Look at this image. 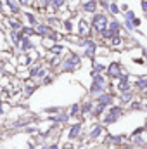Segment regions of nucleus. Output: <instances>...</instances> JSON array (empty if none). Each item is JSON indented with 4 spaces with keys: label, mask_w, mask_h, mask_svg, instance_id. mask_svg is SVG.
Returning a JSON list of instances; mask_svg holds the SVG:
<instances>
[{
    "label": "nucleus",
    "mask_w": 147,
    "mask_h": 149,
    "mask_svg": "<svg viewBox=\"0 0 147 149\" xmlns=\"http://www.w3.org/2000/svg\"><path fill=\"white\" fill-rule=\"evenodd\" d=\"M92 109H94V104H92V102H85V104H83V108H81V113H83V114H87V113L92 111Z\"/></svg>",
    "instance_id": "21"
},
{
    "label": "nucleus",
    "mask_w": 147,
    "mask_h": 149,
    "mask_svg": "<svg viewBox=\"0 0 147 149\" xmlns=\"http://www.w3.org/2000/svg\"><path fill=\"white\" fill-rule=\"evenodd\" d=\"M80 132H81V125H80V123H76V125H73V127L69 128V135H68V137L73 141V139H76V137L80 135Z\"/></svg>",
    "instance_id": "11"
},
{
    "label": "nucleus",
    "mask_w": 147,
    "mask_h": 149,
    "mask_svg": "<svg viewBox=\"0 0 147 149\" xmlns=\"http://www.w3.org/2000/svg\"><path fill=\"white\" fill-rule=\"evenodd\" d=\"M81 10L87 12V14H95V10H97V0H87L81 5Z\"/></svg>",
    "instance_id": "6"
},
{
    "label": "nucleus",
    "mask_w": 147,
    "mask_h": 149,
    "mask_svg": "<svg viewBox=\"0 0 147 149\" xmlns=\"http://www.w3.org/2000/svg\"><path fill=\"white\" fill-rule=\"evenodd\" d=\"M144 128H146V130H147V121H146V127H144Z\"/></svg>",
    "instance_id": "34"
},
{
    "label": "nucleus",
    "mask_w": 147,
    "mask_h": 149,
    "mask_svg": "<svg viewBox=\"0 0 147 149\" xmlns=\"http://www.w3.org/2000/svg\"><path fill=\"white\" fill-rule=\"evenodd\" d=\"M50 33H52V26L49 23H38L37 24V35L38 37L45 38V37H49Z\"/></svg>",
    "instance_id": "5"
},
{
    "label": "nucleus",
    "mask_w": 147,
    "mask_h": 149,
    "mask_svg": "<svg viewBox=\"0 0 147 149\" xmlns=\"http://www.w3.org/2000/svg\"><path fill=\"white\" fill-rule=\"evenodd\" d=\"M80 64V57L76 54H69L66 61H62V71H74Z\"/></svg>",
    "instance_id": "2"
},
{
    "label": "nucleus",
    "mask_w": 147,
    "mask_h": 149,
    "mask_svg": "<svg viewBox=\"0 0 147 149\" xmlns=\"http://www.w3.org/2000/svg\"><path fill=\"white\" fill-rule=\"evenodd\" d=\"M101 2H109V0H101Z\"/></svg>",
    "instance_id": "35"
},
{
    "label": "nucleus",
    "mask_w": 147,
    "mask_h": 149,
    "mask_svg": "<svg viewBox=\"0 0 147 149\" xmlns=\"http://www.w3.org/2000/svg\"><path fill=\"white\" fill-rule=\"evenodd\" d=\"M7 23H9L10 30H14V31H21L23 30V23L19 19H16V17H7Z\"/></svg>",
    "instance_id": "9"
},
{
    "label": "nucleus",
    "mask_w": 147,
    "mask_h": 149,
    "mask_svg": "<svg viewBox=\"0 0 147 149\" xmlns=\"http://www.w3.org/2000/svg\"><path fill=\"white\" fill-rule=\"evenodd\" d=\"M62 26H64V30H66V31H71V30H73V23H71L69 19L62 21Z\"/></svg>",
    "instance_id": "23"
},
{
    "label": "nucleus",
    "mask_w": 147,
    "mask_h": 149,
    "mask_svg": "<svg viewBox=\"0 0 147 149\" xmlns=\"http://www.w3.org/2000/svg\"><path fill=\"white\" fill-rule=\"evenodd\" d=\"M135 88L140 90V92H146L147 90V76H140V78L135 81Z\"/></svg>",
    "instance_id": "10"
},
{
    "label": "nucleus",
    "mask_w": 147,
    "mask_h": 149,
    "mask_svg": "<svg viewBox=\"0 0 147 149\" xmlns=\"http://www.w3.org/2000/svg\"><path fill=\"white\" fill-rule=\"evenodd\" d=\"M69 118V114H59L57 118H54V121H59V123H66Z\"/></svg>",
    "instance_id": "22"
},
{
    "label": "nucleus",
    "mask_w": 147,
    "mask_h": 149,
    "mask_svg": "<svg viewBox=\"0 0 147 149\" xmlns=\"http://www.w3.org/2000/svg\"><path fill=\"white\" fill-rule=\"evenodd\" d=\"M102 132H104V127L97 125V127H95V128H94V130L90 132V139H97V137H99V135H101Z\"/></svg>",
    "instance_id": "16"
},
{
    "label": "nucleus",
    "mask_w": 147,
    "mask_h": 149,
    "mask_svg": "<svg viewBox=\"0 0 147 149\" xmlns=\"http://www.w3.org/2000/svg\"><path fill=\"white\" fill-rule=\"evenodd\" d=\"M90 31H92V23H88L87 19H80L78 21V35L88 38L90 37Z\"/></svg>",
    "instance_id": "3"
},
{
    "label": "nucleus",
    "mask_w": 147,
    "mask_h": 149,
    "mask_svg": "<svg viewBox=\"0 0 147 149\" xmlns=\"http://www.w3.org/2000/svg\"><path fill=\"white\" fill-rule=\"evenodd\" d=\"M95 54H97V45H95V42H88L87 45H85V56L87 57H90V59H94L95 57Z\"/></svg>",
    "instance_id": "8"
},
{
    "label": "nucleus",
    "mask_w": 147,
    "mask_h": 149,
    "mask_svg": "<svg viewBox=\"0 0 147 149\" xmlns=\"http://www.w3.org/2000/svg\"><path fill=\"white\" fill-rule=\"evenodd\" d=\"M0 10H2V0H0Z\"/></svg>",
    "instance_id": "33"
},
{
    "label": "nucleus",
    "mask_w": 147,
    "mask_h": 149,
    "mask_svg": "<svg viewBox=\"0 0 147 149\" xmlns=\"http://www.w3.org/2000/svg\"><path fill=\"white\" fill-rule=\"evenodd\" d=\"M19 2V5H28L30 3V0H17Z\"/></svg>",
    "instance_id": "30"
},
{
    "label": "nucleus",
    "mask_w": 147,
    "mask_h": 149,
    "mask_svg": "<svg viewBox=\"0 0 147 149\" xmlns=\"http://www.w3.org/2000/svg\"><path fill=\"white\" fill-rule=\"evenodd\" d=\"M42 149H57V146H55V144H52V146H43Z\"/></svg>",
    "instance_id": "31"
},
{
    "label": "nucleus",
    "mask_w": 147,
    "mask_h": 149,
    "mask_svg": "<svg viewBox=\"0 0 147 149\" xmlns=\"http://www.w3.org/2000/svg\"><path fill=\"white\" fill-rule=\"evenodd\" d=\"M30 61H31V59H30V57H28V56H23V57H19V63H23V64H24V66H26V64H28V63H30Z\"/></svg>",
    "instance_id": "27"
},
{
    "label": "nucleus",
    "mask_w": 147,
    "mask_h": 149,
    "mask_svg": "<svg viewBox=\"0 0 147 149\" xmlns=\"http://www.w3.org/2000/svg\"><path fill=\"white\" fill-rule=\"evenodd\" d=\"M107 74H109L111 78H118V76L121 74V66H119V63L112 61L109 64V68H107Z\"/></svg>",
    "instance_id": "7"
},
{
    "label": "nucleus",
    "mask_w": 147,
    "mask_h": 149,
    "mask_svg": "<svg viewBox=\"0 0 147 149\" xmlns=\"http://www.w3.org/2000/svg\"><path fill=\"white\" fill-rule=\"evenodd\" d=\"M64 149H73V148H71L69 144H66V146H64Z\"/></svg>",
    "instance_id": "32"
},
{
    "label": "nucleus",
    "mask_w": 147,
    "mask_h": 149,
    "mask_svg": "<svg viewBox=\"0 0 147 149\" xmlns=\"http://www.w3.org/2000/svg\"><path fill=\"white\" fill-rule=\"evenodd\" d=\"M80 111H81V109H80V106H78V104H74L73 108H71V113H69V116H74V114H78Z\"/></svg>",
    "instance_id": "25"
},
{
    "label": "nucleus",
    "mask_w": 147,
    "mask_h": 149,
    "mask_svg": "<svg viewBox=\"0 0 147 149\" xmlns=\"http://www.w3.org/2000/svg\"><path fill=\"white\" fill-rule=\"evenodd\" d=\"M35 88H37V87H28V88H26V95H31Z\"/></svg>",
    "instance_id": "29"
},
{
    "label": "nucleus",
    "mask_w": 147,
    "mask_h": 149,
    "mask_svg": "<svg viewBox=\"0 0 147 149\" xmlns=\"http://www.w3.org/2000/svg\"><path fill=\"white\" fill-rule=\"evenodd\" d=\"M92 30L95 31V33H101V31H104V30H107V26H109V19H107V16L106 14H102V12H95L94 16H92Z\"/></svg>",
    "instance_id": "1"
},
{
    "label": "nucleus",
    "mask_w": 147,
    "mask_h": 149,
    "mask_svg": "<svg viewBox=\"0 0 147 149\" xmlns=\"http://www.w3.org/2000/svg\"><path fill=\"white\" fill-rule=\"evenodd\" d=\"M109 10L112 12V14H118V12H119V9H118V3H116V2H111V3H109Z\"/></svg>",
    "instance_id": "24"
},
{
    "label": "nucleus",
    "mask_w": 147,
    "mask_h": 149,
    "mask_svg": "<svg viewBox=\"0 0 147 149\" xmlns=\"http://www.w3.org/2000/svg\"><path fill=\"white\" fill-rule=\"evenodd\" d=\"M132 97H133V94L128 90V92H123V95H121V102H128V101H132Z\"/></svg>",
    "instance_id": "20"
},
{
    "label": "nucleus",
    "mask_w": 147,
    "mask_h": 149,
    "mask_svg": "<svg viewBox=\"0 0 147 149\" xmlns=\"http://www.w3.org/2000/svg\"><path fill=\"white\" fill-rule=\"evenodd\" d=\"M107 28H109L111 31H114L116 35H119V31H121V24H119L116 19H111V21H109V26H107Z\"/></svg>",
    "instance_id": "12"
},
{
    "label": "nucleus",
    "mask_w": 147,
    "mask_h": 149,
    "mask_svg": "<svg viewBox=\"0 0 147 149\" xmlns=\"http://www.w3.org/2000/svg\"><path fill=\"white\" fill-rule=\"evenodd\" d=\"M24 17L28 19V23H30L31 26H35V28H37L38 19H37V16H35V14H31V12H26V14H24Z\"/></svg>",
    "instance_id": "14"
},
{
    "label": "nucleus",
    "mask_w": 147,
    "mask_h": 149,
    "mask_svg": "<svg viewBox=\"0 0 147 149\" xmlns=\"http://www.w3.org/2000/svg\"><path fill=\"white\" fill-rule=\"evenodd\" d=\"M123 114V109L121 108H118V106H114V108H111V111L104 116V123L106 125H109V123H114L119 116Z\"/></svg>",
    "instance_id": "4"
},
{
    "label": "nucleus",
    "mask_w": 147,
    "mask_h": 149,
    "mask_svg": "<svg viewBox=\"0 0 147 149\" xmlns=\"http://www.w3.org/2000/svg\"><path fill=\"white\" fill-rule=\"evenodd\" d=\"M125 16H126V21H130V19L133 21V19H135V12H133V10H126Z\"/></svg>",
    "instance_id": "26"
},
{
    "label": "nucleus",
    "mask_w": 147,
    "mask_h": 149,
    "mask_svg": "<svg viewBox=\"0 0 147 149\" xmlns=\"http://www.w3.org/2000/svg\"><path fill=\"white\" fill-rule=\"evenodd\" d=\"M132 23H133V26H135V28H139V26H140V24H142V21H140V19H139V17H135V19H133V21H132Z\"/></svg>",
    "instance_id": "28"
},
{
    "label": "nucleus",
    "mask_w": 147,
    "mask_h": 149,
    "mask_svg": "<svg viewBox=\"0 0 147 149\" xmlns=\"http://www.w3.org/2000/svg\"><path fill=\"white\" fill-rule=\"evenodd\" d=\"M49 50H50L52 54H55V56H59V54H62V50H64V47H62V45H52V47H49Z\"/></svg>",
    "instance_id": "18"
},
{
    "label": "nucleus",
    "mask_w": 147,
    "mask_h": 149,
    "mask_svg": "<svg viewBox=\"0 0 147 149\" xmlns=\"http://www.w3.org/2000/svg\"><path fill=\"white\" fill-rule=\"evenodd\" d=\"M111 43H112L114 47H119V45H123V38L119 37V35H114V37L111 38Z\"/></svg>",
    "instance_id": "19"
},
{
    "label": "nucleus",
    "mask_w": 147,
    "mask_h": 149,
    "mask_svg": "<svg viewBox=\"0 0 147 149\" xmlns=\"http://www.w3.org/2000/svg\"><path fill=\"white\" fill-rule=\"evenodd\" d=\"M21 33H23L24 37H31V35H37V28H35V26H31V28H26V26H23Z\"/></svg>",
    "instance_id": "15"
},
{
    "label": "nucleus",
    "mask_w": 147,
    "mask_h": 149,
    "mask_svg": "<svg viewBox=\"0 0 147 149\" xmlns=\"http://www.w3.org/2000/svg\"><path fill=\"white\" fill-rule=\"evenodd\" d=\"M99 35H101V38H102V40H111V38L114 37L116 33H114V31H111L109 28H107V30H104V31H101Z\"/></svg>",
    "instance_id": "17"
},
{
    "label": "nucleus",
    "mask_w": 147,
    "mask_h": 149,
    "mask_svg": "<svg viewBox=\"0 0 147 149\" xmlns=\"http://www.w3.org/2000/svg\"><path fill=\"white\" fill-rule=\"evenodd\" d=\"M112 101H114V97H112L111 94H102V95L99 97V102H102V104H106V106H109Z\"/></svg>",
    "instance_id": "13"
}]
</instances>
